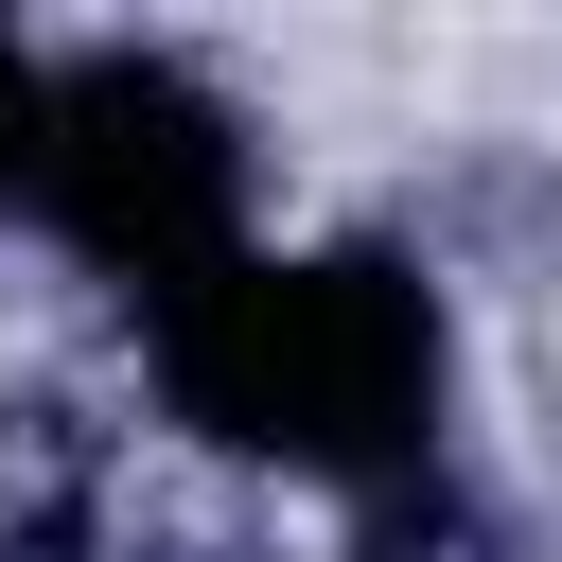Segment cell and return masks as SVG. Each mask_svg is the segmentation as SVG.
<instances>
[{
  "instance_id": "cell-1",
  "label": "cell",
  "mask_w": 562,
  "mask_h": 562,
  "mask_svg": "<svg viewBox=\"0 0 562 562\" xmlns=\"http://www.w3.org/2000/svg\"><path fill=\"white\" fill-rule=\"evenodd\" d=\"M158 369L193 422L316 457V474H369L439 422V316L404 263H211V281H176Z\"/></svg>"
},
{
  "instance_id": "cell-2",
  "label": "cell",
  "mask_w": 562,
  "mask_h": 562,
  "mask_svg": "<svg viewBox=\"0 0 562 562\" xmlns=\"http://www.w3.org/2000/svg\"><path fill=\"white\" fill-rule=\"evenodd\" d=\"M228 193H246V158H228V123H211L176 70H70L53 123H35V211H53L70 246L140 263L158 299L228 263Z\"/></svg>"
},
{
  "instance_id": "cell-3",
  "label": "cell",
  "mask_w": 562,
  "mask_h": 562,
  "mask_svg": "<svg viewBox=\"0 0 562 562\" xmlns=\"http://www.w3.org/2000/svg\"><path fill=\"white\" fill-rule=\"evenodd\" d=\"M35 123H53V70L0 35V193H35Z\"/></svg>"
}]
</instances>
